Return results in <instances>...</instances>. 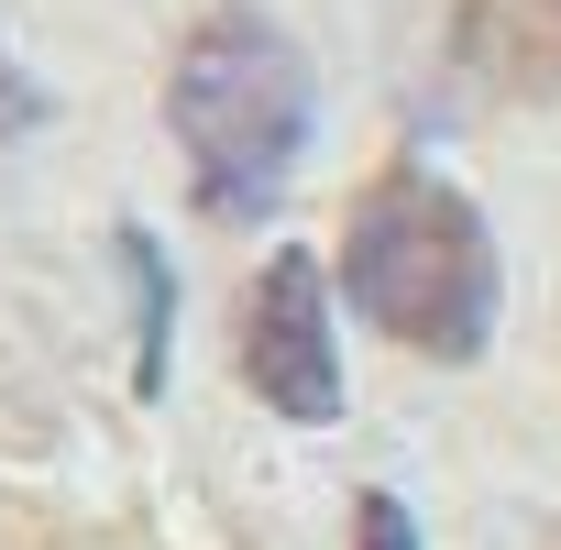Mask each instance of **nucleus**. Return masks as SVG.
I'll use <instances>...</instances> for the list:
<instances>
[{
  "mask_svg": "<svg viewBox=\"0 0 561 550\" xmlns=\"http://www.w3.org/2000/svg\"><path fill=\"white\" fill-rule=\"evenodd\" d=\"M242 375H253V397L275 419H298V429L342 419V342H331V275H320V253L287 242L253 275V298H242Z\"/></svg>",
  "mask_w": 561,
  "mask_h": 550,
  "instance_id": "obj_3",
  "label": "nucleus"
},
{
  "mask_svg": "<svg viewBox=\"0 0 561 550\" xmlns=\"http://www.w3.org/2000/svg\"><path fill=\"white\" fill-rule=\"evenodd\" d=\"M12 122H34V89L12 78V56H0V133H12Z\"/></svg>",
  "mask_w": 561,
  "mask_h": 550,
  "instance_id": "obj_6",
  "label": "nucleus"
},
{
  "mask_svg": "<svg viewBox=\"0 0 561 550\" xmlns=\"http://www.w3.org/2000/svg\"><path fill=\"white\" fill-rule=\"evenodd\" d=\"M342 298L430 364H473L495 331V242L473 220V198L430 165H386L364 176L353 220H342Z\"/></svg>",
  "mask_w": 561,
  "mask_h": 550,
  "instance_id": "obj_1",
  "label": "nucleus"
},
{
  "mask_svg": "<svg viewBox=\"0 0 561 550\" xmlns=\"http://www.w3.org/2000/svg\"><path fill=\"white\" fill-rule=\"evenodd\" d=\"M451 67L484 100H561V0H462L451 12Z\"/></svg>",
  "mask_w": 561,
  "mask_h": 550,
  "instance_id": "obj_4",
  "label": "nucleus"
},
{
  "mask_svg": "<svg viewBox=\"0 0 561 550\" xmlns=\"http://www.w3.org/2000/svg\"><path fill=\"white\" fill-rule=\"evenodd\" d=\"M165 122L187 144V176L220 220H253L287 198L309 144V67L264 12H209L165 67Z\"/></svg>",
  "mask_w": 561,
  "mask_h": 550,
  "instance_id": "obj_2",
  "label": "nucleus"
},
{
  "mask_svg": "<svg viewBox=\"0 0 561 550\" xmlns=\"http://www.w3.org/2000/svg\"><path fill=\"white\" fill-rule=\"evenodd\" d=\"M353 550H419V528H408V506H397L386 484L353 506Z\"/></svg>",
  "mask_w": 561,
  "mask_h": 550,
  "instance_id": "obj_5",
  "label": "nucleus"
}]
</instances>
